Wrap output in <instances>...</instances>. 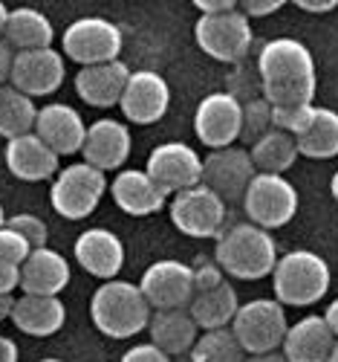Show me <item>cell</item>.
<instances>
[{
  "mask_svg": "<svg viewBox=\"0 0 338 362\" xmlns=\"http://www.w3.org/2000/svg\"><path fill=\"white\" fill-rule=\"evenodd\" d=\"M284 6H286L284 0H240V4H237V9L246 18H266V15L281 12Z\"/></svg>",
  "mask_w": 338,
  "mask_h": 362,
  "instance_id": "39",
  "label": "cell"
},
{
  "mask_svg": "<svg viewBox=\"0 0 338 362\" xmlns=\"http://www.w3.org/2000/svg\"><path fill=\"white\" fill-rule=\"evenodd\" d=\"M258 81L260 96L272 105H313L315 99V58L310 47L295 38L266 41L258 52Z\"/></svg>",
  "mask_w": 338,
  "mask_h": 362,
  "instance_id": "1",
  "label": "cell"
},
{
  "mask_svg": "<svg viewBox=\"0 0 338 362\" xmlns=\"http://www.w3.org/2000/svg\"><path fill=\"white\" fill-rule=\"evenodd\" d=\"M330 194H332V200L338 203V171H335L332 180H330Z\"/></svg>",
  "mask_w": 338,
  "mask_h": 362,
  "instance_id": "48",
  "label": "cell"
},
{
  "mask_svg": "<svg viewBox=\"0 0 338 362\" xmlns=\"http://www.w3.org/2000/svg\"><path fill=\"white\" fill-rule=\"evenodd\" d=\"M6 226V212H4V206H0V229Z\"/></svg>",
  "mask_w": 338,
  "mask_h": 362,
  "instance_id": "51",
  "label": "cell"
},
{
  "mask_svg": "<svg viewBox=\"0 0 338 362\" xmlns=\"http://www.w3.org/2000/svg\"><path fill=\"white\" fill-rule=\"evenodd\" d=\"M38 362H64V359H55V356H47V359H38Z\"/></svg>",
  "mask_w": 338,
  "mask_h": 362,
  "instance_id": "52",
  "label": "cell"
},
{
  "mask_svg": "<svg viewBox=\"0 0 338 362\" xmlns=\"http://www.w3.org/2000/svg\"><path fill=\"white\" fill-rule=\"evenodd\" d=\"M15 290H20V267L0 261V296H15Z\"/></svg>",
  "mask_w": 338,
  "mask_h": 362,
  "instance_id": "40",
  "label": "cell"
},
{
  "mask_svg": "<svg viewBox=\"0 0 338 362\" xmlns=\"http://www.w3.org/2000/svg\"><path fill=\"white\" fill-rule=\"evenodd\" d=\"M110 197L113 203L131 218H147L168 203V194L153 183L145 168H121L110 180Z\"/></svg>",
  "mask_w": 338,
  "mask_h": 362,
  "instance_id": "20",
  "label": "cell"
},
{
  "mask_svg": "<svg viewBox=\"0 0 338 362\" xmlns=\"http://www.w3.org/2000/svg\"><path fill=\"white\" fill-rule=\"evenodd\" d=\"M18 356H20V351H18L15 339L0 337V362H18Z\"/></svg>",
  "mask_w": 338,
  "mask_h": 362,
  "instance_id": "44",
  "label": "cell"
},
{
  "mask_svg": "<svg viewBox=\"0 0 338 362\" xmlns=\"http://www.w3.org/2000/svg\"><path fill=\"white\" fill-rule=\"evenodd\" d=\"M73 252H76V264L84 273L93 279H102V281L119 279L121 267H125V244H121V238L116 232H110L104 226L84 229L76 238Z\"/></svg>",
  "mask_w": 338,
  "mask_h": 362,
  "instance_id": "18",
  "label": "cell"
},
{
  "mask_svg": "<svg viewBox=\"0 0 338 362\" xmlns=\"http://www.w3.org/2000/svg\"><path fill=\"white\" fill-rule=\"evenodd\" d=\"M119 362H171V356L165 351H159L153 342H139V345H131L125 354H121Z\"/></svg>",
  "mask_w": 338,
  "mask_h": 362,
  "instance_id": "38",
  "label": "cell"
},
{
  "mask_svg": "<svg viewBox=\"0 0 338 362\" xmlns=\"http://www.w3.org/2000/svg\"><path fill=\"white\" fill-rule=\"evenodd\" d=\"M332 345H335V337L330 325L324 322V316L310 313L289 325L286 337L281 342V354L286 356V362H327L332 354Z\"/></svg>",
  "mask_w": 338,
  "mask_h": 362,
  "instance_id": "24",
  "label": "cell"
},
{
  "mask_svg": "<svg viewBox=\"0 0 338 362\" xmlns=\"http://www.w3.org/2000/svg\"><path fill=\"white\" fill-rule=\"evenodd\" d=\"M258 168L249 157V148L229 145L220 151H211L203 157V186H208L223 203H243V194L255 180Z\"/></svg>",
  "mask_w": 338,
  "mask_h": 362,
  "instance_id": "13",
  "label": "cell"
},
{
  "mask_svg": "<svg viewBox=\"0 0 338 362\" xmlns=\"http://www.w3.org/2000/svg\"><path fill=\"white\" fill-rule=\"evenodd\" d=\"M237 308H240L237 290L229 281H223L214 290L194 293L188 313H191V319L200 330H220V327H231V319H234Z\"/></svg>",
  "mask_w": 338,
  "mask_h": 362,
  "instance_id": "29",
  "label": "cell"
},
{
  "mask_svg": "<svg viewBox=\"0 0 338 362\" xmlns=\"http://www.w3.org/2000/svg\"><path fill=\"white\" fill-rule=\"evenodd\" d=\"M12 308H15V296H0V322L12 319Z\"/></svg>",
  "mask_w": 338,
  "mask_h": 362,
  "instance_id": "47",
  "label": "cell"
},
{
  "mask_svg": "<svg viewBox=\"0 0 338 362\" xmlns=\"http://www.w3.org/2000/svg\"><path fill=\"white\" fill-rule=\"evenodd\" d=\"M194 6L200 9V15H223L237 9L234 0H194Z\"/></svg>",
  "mask_w": 338,
  "mask_h": 362,
  "instance_id": "42",
  "label": "cell"
},
{
  "mask_svg": "<svg viewBox=\"0 0 338 362\" xmlns=\"http://www.w3.org/2000/svg\"><path fill=\"white\" fill-rule=\"evenodd\" d=\"M295 142L301 157H310V160L338 157V110L313 105L310 122L295 136Z\"/></svg>",
  "mask_w": 338,
  "mask_h": 362,
  "instance_id": "28",
  "label": "cell"
},
{
  "mask_svg": "<svg viewBox=\"0 0 338 362\" xmlns=\"http://www.w3.org/2000/svg\"><path fill=\"white\" fill-rule=\"evenodd\" d=\"M240 119L243 102H237L226 90H217V93L200 99L194 110V134L205 148L220 151L240 139Z\"/></svg>",
  "mask_w": 338,
  "mask_h": 362,
  "instance_id": "15",
  "label": "cell"
},
{
  "mask_svg": "<svg viewBox=\"0 0 338 362\" xmlns=\"http://www.w3.org/2000/svg\"><path fill=\"white\" fill-rule=\"evenodd\" d=\"M128 78H131V70L121 58L107 64L81 67L76 73V93L90 107H119Z\"/></svg>",
  "mask_w": 338,
  "mask_h": 362,
  "instance_id": "21",
  "label": "cell"
},
{
  "mask_svg": "<svg viewBox=\"0 0 338 362\" xmlns=\"http://www.w3.org/2000/svg\"><path fill=\"white\" fill-rule=\"evenodd\" d=\"M133 151V136L131 128L119 119H96L93 125H87V136H84V163L93 165L99 171H121Z\"/></svg>",
  "mask_w": 338,
  "mask_h": 362,
  "instance_id": "17",
  "label": "cell"
},
{
  "mask_svg": "<svg viewBox=\"0 0 338 362\" xmlns=\"http://www.w3.org/2000/svg\"><path fill=\"white\" fill-rule=\"evenodd\" d=\"M147 337L159 351L168 356L188 354L200 337V327L194 325L188 308L182 310H153L147 322Z\"/></svg>",
  "mask_w": 338,
  "mask_h": 362,
  "instance_id": "26",
  "label": "cell"
},
{
  "mask_svg": "<svg viewBox=\"0 0 338 362\" xmlns=\"http://www.w3.org/2000/svg\"><path fill=\"white\" fill-rule=\"evenodd\" d=\"M6 168L12 177L23 180V183H44V180H55L58 168V154L52 148H47L35 134H26L18 139L6 142Z\"/></svg>",
  "mask_w": 338,
  "mask_h": 362,
  "instance_id": "22",
  "label": "cell"
},
{
  "mask_svg": "<svg viewBox=\"0 0 338 362\" xmlns=\"http://www.w3.org/2000/svg\"><path fill=\"white\" fill-rule=\"evenodd\" d=\"M324 316V322L330 325V330H332V337L338 339V298H332L330 305H327V310L321 313Z\"/></svg>",
  "mask_w": 338,
  "mask_h": 362,
  "instance_id": "45",
  "label": "cell"
},
{
  "mask_svg": "<svg viewBox=\"0 0 338 362\" xmlns=\"http://www.w3.org/2000/svg\"><path fill=\"white\" fill-rule=\"evenodd\" d=\"M191 362H243L246 354L237 345L231 327L220 330H200L194 348L188 351Z\"/></svg>",
  "mask_w": 338,
  "mask_h": 362,
  "instance_id": "32",
  "label": "cell"
},
{
  "mask_svg": "<svg viewBox=\"0 0 338 362\" xmlns=\"http://www.w3.org/2000/svg\"><path fill=\"white\" fill-rule=\"evenodd\" d=\"M171 87L168 81L153 70H133L125 93H121L119 110L131 125H153L168 113Z\"/></svg>",
  "mask_w": 338,
  "mask_h": 362,
  "instance_id": "16",
  "label": "cell"
},
{
  "mask_svg": "<svg viewBox=\"0 0 338 362\" xmlns=\"http://www.w3.org/2000/svg\"><path fill=\"white\" fill-rule=\"evenodd\" d=\"M4 41L15 52L44 49V47H52L55 29L44 12H38L32 6H18V9H9L6 26H4Z\"/></svg>",
  "mask_w": 338,
  "mask_h": 362,
  "instance_id": "27",
  "label": "cell"
},
{
  "mask_svg": "<svg viewBox=\"0 0 338 362\" xmlns=\"http://www.w3.org/2000/svg\"><path fill=\"white\" fill-rule=\"evenodd\" d=\"M139 290L150 310H182L191 305L194 298V273L191 264L176 261V258H159L153 261L142 279Z\"/></svg>",
  "mask_w": 338,
  "mask_h": 362,
  "instance_id": "11",
  "label": "cell"
},
{
  "mask_svg": "<svg viewBox=\"0 0 338 362\" xmlns=\"http://www.w3.org/2000/svg\"><path fill=\"white\" fill-rule=\"evenodd\" d=\"M29 252H32V247H29L15 229H9V226L0 229V261H9V264L20 267L29 258Z\"/></svg>",
  "mask_w": 338,
  "mask_h": 362,
  "instance_id": "36",
  "label": "cell"
},
{
  "mask_svg": "<svg viewBox=\"0 0 338 362\" xmlns=\"http://www.w3.org/2000/svg\"><path fill=\"white\" fill-rule=\"evenodd\" d=\"M150 313V305L133 281H102V287L90 298V319L110 339L139 337L142 330H147Z\"/></svg>",
  "mask_w": 338,
  "mask_h": 362,
  "instance_id": "3",
  "label": "cell"
},
{
  "mask_svg": "<svg viewBox=\"0 0 338 362\" xmlns=\"http://www.w3.org/2000/svg\"><path fill=\"white\" fill-rule=\"evenodd\" d=\"M6 18H9V9H6V4H0V35H4V26H6Z\"/></svg>",
  "mask_w": 338,
  "mask_h": 362,
  "instance_id": "49",
  "label": "cell"
},
{
  "mask_svg": "<svg viewBox=\"0 0 338 362\" xmlns=\"http://www.w3.org/2000/svg\"><path fill=\"white\" fill-rule=\"evenodd\" d=\"M194 41L214 62L237 64L249 52L255 33H252L249 18L240 9H231L223 15H200L194 23Z\"/></svg>",
  "mask_w": 338,
  "mask_h": 362,
  "instance_id": "9",
  "label": "cell"
},
{
  "mask_svg": "<svg viewBox=\"0 0 338 362\" xmlns=\"http://www.w3.org/2000/svg\"><path fill=\"white\" fill-rule=\"evenodd\" d=\"M6 226L9 229H15L29 247L32 250H41V247H47V238H49V229H47V223L38 218V215H29V212H20V215H12V218H6Z\"/></svg>",
  "mask_w": 338,
  "mask_h": 362,
  "instance_id": "35",
  "label": "cell"
},
{
  "mask_svg": "<svg viewBox=\"0 0 338 362\" xmlns=\"http://www.w3.org/2000/svg\"><path fill=\"white\" fill-rule=\"evenodd\" d=\"M295 6L310 12V15H324V12H332L338 6V0H295Z\"/></svg>",
  "mask_w": 338,
  "mask_h": 362,
  "instance_id": "43",
  "label": "cell"
},
{
  "mask_svg": "<svg viewBox=\"0 0 338 362\" xmlns=\"http://www.w3.org/2000/svg\"><path fill=\"white\" fill-rule=\"evenodd\" d=\"M330 264L313 250H292L272 269V290L284 308H310L330 290Z\"/></svg>",
  "mask_w": 338,
  "mask_h": 362,
  "instance_id": "4",
  "label": "cell"
},
{
  "mask_svg": "<svg viewBox=\"0 0 338 362\" xmlns=\"http://www.w3.org/2000/svg\"><path fill=\"white\" fill-rule=\"evenodd\" d=\"M47 148H52L58 157H70L78 154L84 148V136H87V125L84 116L64 102H52L38 107V119H35V131H32Z\"/></svg>",
  "mask_w": 338,
  "mask_h": 362,
  "instance_id": "19",
  "label": "cell"
},
{
  "mask_svg": "<svg viewBox=\"0 0 338 362\" xmlns=\"http://www.w3.org/2000/svg\"><path fill=\"white\" fill-rule=\"evenodd\" d=\"M12 322L26 337H52L67 322V308L61 296H26L20 293L12 308Z\"/></svg>",
  "mask_w": 338,
  "mask_h": 362,
  "instance_id": "25",
  "label": "cell"
},
{
  "mask_svg": "<svg viewBox=\"0 0 338 362\" xmlns=\"http://www.w3.org/2000/svg\"><path fill=\"white\" fill-rule=\"evenodd\" d=\"M64 78H67V58L55 47L15 52L9 84L15 90H20L23 96H29V99L52 96L55 90L64 84Z\"/></svg>",
  "mask_w": 338,
  "mask_h": 362,
  "instance_id": "14",
  "label": "cell"
},
{
  "mask_svg": "<svg viewBox=\"0 0 338 362\" xmlns=\"http://www.w3.org/2000/svg\"><path fill=\"white\" fill-rule=\"evenodd\" d=\"M12 64H15V49H12V47L4 41V35H0V87L9 84Z\"/></svg>",
  "mask_w": 338,
  "mask_h": 362,
  "instance_id": "41",
  "label": "cell"
},
{
  "mask_svg": "<svg viewBox=\"0 0 338 362\" xmlns=\"http://www.w3.org/2000/svg\"><path fill=\"white\" fill-rule=\"evenodd\" d=\"M243 362H286L281 351H266V354H246Z\"/></svg>",
  "mask_w": 338,
  "mask_h": 362,
  "instance_id": "46",
  "label": "cell"
},
{
  "mask_svg": "<svg viewBox=\"0 0 338 362\" xmlns=\"http://www.w3.org/2000/svg\"><path fill=\"white\" fill-rule=\"evenodd\" d=\"M243 212L266 232L281 229L298 215V189L284 174H255L243 194Z\"/></svg>",
  "mask_w": 338,
  "mask_h": 362,
  "instance_id": "8",
  "label": "cell"
},
{
  "mask_svg": "<svg viewBox=\"0 0 338 362\" xmlns=\"http://www.w3.org/2000/svg\"><path fill=\"white\" fill-rule=\"evenodd\" d=\"M313 116V105H281L272 107V128H278L289 136H298Z\"/></svg>",
  "mask_w": 338,
  "mask_h": 362,
  "instance_id": "34",
  "label": "cell"
},
{
  "mask_svg": "<svg viewBox=\"0 0 338 362\" xmlns=\"http://www.w3.org/2000/svg\"><path fill=\"white\" fill-rule=\"evenodd\" d=\"M121 47H125V35L121 29L99 15L78 18L73 21L64 35H61V52L78 67H93V64H107L119 62Z\"/></svg>",
  "mask_w": 338,
  "mask_h": 362,
  "instance_id": "7",
  "label": "cell"
},
{
  "mask_svg": "<svg viewBox=\"0 0 338 362\" xmlns=\"http://www.w3.org/2000/svg\"><path fill=\"white\" fill-rule=\"evenodd\" d=\"M168 215H171V223L176 226V232L197 238V240L217 238L226 229L223 197H217L203 183L168 197Z\"/></svg>",
  "mask_w": 338,
  "mask_h": 362,
  "instance_id": "10",
  "label": "cell"
},
{
  "mask_svg": "<svg viewBox=\"0 0 338 362\" xmlns=\"http://www.w3.org/2000/svg\"><path fill=\"white\" fill-rule=\"evenodd\" d=\"M269 131H272V105L263 96L243 99V119H240V142H243V148H252Z\"/></svg>",
  "mask_w": 338,
  "mask_h": 362,
  "instance_id": "33",
  "label": "cell"
},
{
  "mask_svg": "<svg viewBox=\"0 0 338 362\" xmlns=\"http://www.w3.org/2000/svg\"><path fill=\"white\" fill-rule=\"evenodd\" d=\"M191 273H194V293L214 290V287H220L226 281L223 279V269L217 267V261H208V258H197L191 264Z\"/></svg>",
  "mask_w": 338,
  "mask_h": 362,
  "instance_id": "37",
  "label": "cell"
},
{
  "mask_svg": "<svg viewBox=\"0 0 338 362\" xmlns=\"http://www.w3.org/2000/svg\"><path fill=\"white\" fill-rule=\"evenodd\" d=\"M70 261L52 247L32 250L20 264V290L26 296H61L70 284Z\"/></svg>",
  "mask_w": 338,
  "mask_h": 362,
  "instance_id": "23",
  "label": "cell"
},
{
  "mask_svg": "<svg viewBox=\"0 0 338 362\" xmlns=\"http://www.w3.org/2000/svg\"><path fill=\"white\" fill-rule=\"evenodd\" d=\"M249 157L258 168V174H284L295 165L298 154V142L295 136L272 128L269 134H263L252 148H249Z\"/></svg>",
  "mask_w": 338,
  "mask_h": 362,
  "instance_id": "30",
  "label": "cell"
},
{
  "mask_svg": "<svg viewBox=\"0 0 338 362\" xmlns=\"http://www.w3.org/2000/svg\"><path fill=\"white\" fill-rule=\"evenodd\" d=\"M104 194H107V174L81 160L55 174L49 203L55 215H61L64 221H84L99 209Z\"/></svg>",
  "mask_w": 338,
  "mask_h": 362,
  "instance_id": "5",
  "label": "cell"
},
{
  "mask_svg": "<svg viewBox=\"0 0 338 362\" xmlns=\"http://www.w3.org/2000/svg\"><path fill=\"white\" fill-rule=\"evenodd\" d=\"M289 330L286 308L278 298H252L237 308L231 319V334L243 354L281 351V342Z\"/></svg>",
  "mask_w": 338,
  "mask_h": 362,
  "instance_id": "6",
  "label": "cell"
},
{
  "mask_svg": "<svg viewBox=\"0 0 338 362\" xmlns=\"http://www.w3.org/2000/svg\"><path fill=\"white\" fill-rule=\"evenodd\" d=\"M327 362H338V339H335V345H332V354H330V359Z\"/></svg>",
  "mask_w": 338,
  "mask_h": 362,
  "instance_id": "50",
  "label": "cell"
},
{
  "mask_svg": "<svg viewBox=\"0 0 338 362\" xmlns=\"http://www.w3.org/2000/svg\"><path fill=\"white\" fill-rule=\"evenodd\" d=\"M35 119H38V105L35 99L23 96L20 90L12 84L0 87V136L6 142L26 136L35 131Z\"/></svg>",
  "mask_w": 338,
  "mask_h": 362,
  "instance_id": "31",
  "label": "cell"
},
{
  "mask_svg": "<svg viewBox=\"0 0 338 362\" xmlns=\"http://www.w3.org/2000/svg\"><path fill=\"white\" fill-rule=\"evenodd\" d=\"M145 171L168 197H174L203 183V157L186 142H162L150 151Z\"/></svg>",
  "mask_w": 338,
  "mask_h": 362,
  "instance_id": "12",
  "label": "cell"
},
{
  "mask_svg": "<svg viewBox=\"0 0 338 362\" xmlns=\"http://www.w3.org/2000/svg\"><path fill=\"white\" fill-rule=\"evenodd\" d=\"M278 258L281 255H278V244H274L272 232L249 221L226 226L217 235V247H214L217 267L240 281H260L272 276Z\"/></svg>",
  "mask_w": 338,
  "mask_h": 362,
  "instance_id": "2",
  "label": "cell"
}]
</instances>
